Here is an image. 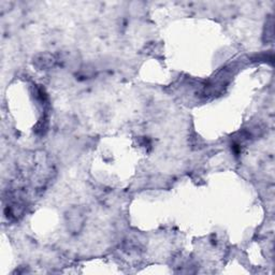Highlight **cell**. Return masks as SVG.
I'll list each match as a JSON object with an SVG mask.
<instances>
[{
  "instance_id": "3957f363",
  "label": "cell",
  "mask_w": 275,
  "mask_h": 275,
  "mask_svg": "<svg viewBox=\"0 0 275 275\" xmlns=\"http://www.w3.org/2000/svg\"><path fill=\"white\" fill-rule=\"evenodd\" d=\"M96 74H97L96 68L91 65L81 66V67H79L78 71H76V76H78V79L81 81L91 80L92 78H95Z\"/></svg>"
},
{
  "instance_id": "7a4b0ae2",
  "label": "cell",
  "mask_w": 275,
  "mask_h": 275,
  "mask_svg": "<svg viewBox=\"0 0 275 275\" xmlns=\"http://www.w3.org/2000/svg\"><path fill=\"white\" fill-rule=\"evenodd\" d=\"M57 58L54 56L51 53H39L37 54L32 58V66L37 70H48L54 67V65L56 64Z\"/></svg>"
},
{
  "instance_id": "277c9868",
  "label": "cell",
  "mask_w": 275,
  "mask_h": 275,
  "mask_svg": "<svg viewBox=\"0 0 275 275\" xmlns=\"http://www.w3.org/2000/svg\"><path fill=\"white\" fill-rule=\"evenodd\" d=\"M274 22L273 19H269V21H267L266 23V27H265V32H263V39H265L266 42L272 41L273 40V35H274Z\"/></svg>"
},
{
  "instance_id": "6da1fadb",
  "label": "cell",
  "mask_w": 275,
  "mask_h": 275,
  "mask_svg": "<svg viewBox=\"0 0 275 275\" xmlns=\"http://www.w3.org/2000/svg\"><path fill=\"white\" fill-rule=\"evenodd\" d=\"M86 210L81 206L70 207L65 214V223L70 233L79 234L83 230L86 223Z\"/></svg>"
}]
</instances>
